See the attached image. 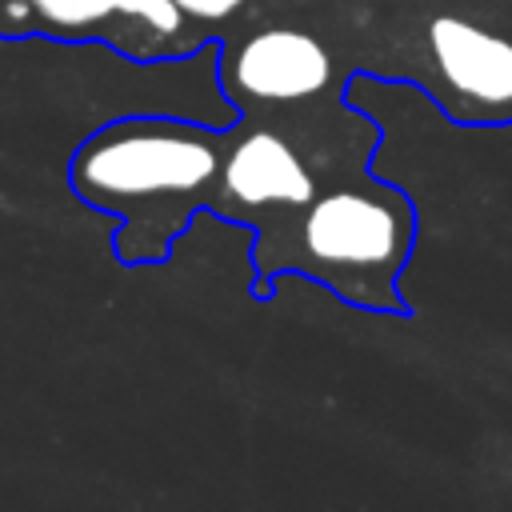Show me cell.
<instances>
[{"label": "cell", "mask_w": 512, "mask_h": 512, "mask_svg": "<svg viewBox=\"0 0 512 512\" xmlns=\"http://www.w3.org/2000/svg\"><path fill=\"white\" fill-rule=\"evenodd\" d=\"M412 204L396 188H336L312 196L296 264L368 308H400L388 288L412 248Z\"/></svg>", "instance_id": "2"}, {"label": "cell", "mask_w": 512, "mask_h": 512, "mask_svg": "<svg viewBox=\"0 0 512 512\" xmlns=\"http://www.w3.org/2000/svg\"><path fill=\"white\" fill-rule=\"evenodd\" d=\"M428 44L452 96L488 108V120H512V40L464 16H436Z\"/></svg>", "instance_id": "5"}, {"label": "cell", "mask_w": 512, "mask_h": 512, "mask_svg": "<svg viewBox=\"0 0 512 512\" xmlns=\"http://www.w3.org/2000/svg\"><path fill=\"white\" fill-rule=\"evenodd\" d=\"M220 184L228 192L232 204L240 208H308L316 196L312 172L304 168V160L296 156V148L268 132L256 128L244 140H236V148L224 156L220 168Z\"/></svg>", "instance_id": "6"}, {"label": "cell", "mask_w": 512, "mask_h": 512, "mask_svg": "<svg viewBox=\"0 0 512 512\" xmlns=\"http://www.w3.org/2000/svg\"><path fill=\"white\" fill-rule=\"evenodd\" d=\"M0 28L48 36H104L136 56L176 48L184 12L176 0H0Z\"/></svg>", "instance_id": "3"}, {"label": "cell", "mask_w": 512, "mask_h": 512, "mask_svg": "<svg viewBox=\"0 0 512 512\" xmlns=\"http://www.w3.org/2000/svg\"><path fill=\"white\" fill-rule=\"evenodd\" d=\"M240 4H244V0H176V8H180L184 16H192V20H208V24L232 16Z\"/></svg>", "instance_id": "7"}, {"label": "cell", "mask_w": 512, "mask_h": 512, "mask_svg": "<svg viewBox=\"0 0 512 512\" xmlns=\"http://www.w3.org/2000/svg\"><path fill=\"white\" fill-rule=\"evenodd\" d=\"M220 176L212 136L172 120H120L96 132L72 160L76 192L148 232L144 260L160 256L188 212L208 200Z\"/></svg>", "instance_id": "1"}, {"label": "cell", "mask_w": 512, "mask_h": 512, "mask_svg": "<svg viewBox=\"0 0 512 512\" xmlns=\"http://www.w3.org/2000/svg\"><path fill=\"white\" fill-rule=\"evenodd\" d=\"M332 80V56L324 44L296 28H268L232 48L224 60V84L240 100H308Z\"/></svg>", "instance_id": "4"}]
</instances>
